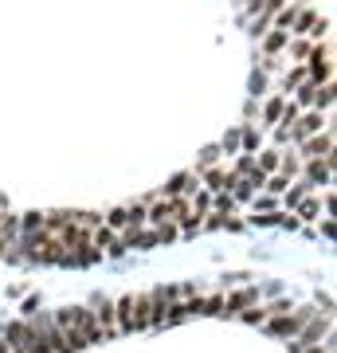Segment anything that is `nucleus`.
<instances>
[{
	"instance_id": "39448f33",
	"label": "nucleus",
	"mask_w": 337,
	"mask_h": 353,
	"mask_svg": "<svg viewBox=\"0 0 337 353\" xmlns=\"http://www.w3.org/2000/svg\"><path fill=\"white\" fill-rule=\"evenodd\" d=\"M255 303H259V290H251V287L236 290V294H224V318L227 314H243V310L255 306Z\"/></svg>"
},
{
	"instance_id": "1a4fd4ad",
	"label": "nucleus",
	"mask_w": 337,
	"mask_h": 353,
	"mask_svg": "<svg viewBox=\"0 0 337 353\" xmlns=\"http://www.w3.org/2000/svg\"><path fill=\"white\" fill-rule=\"evenodd\" d=\"M290 59H298V63H306L310 59V48H314V39H302V36H290Z\"/></svg>"
},
{
	"instance_id": "f8f14e48",
	"label": "nucleus",
	"mask_w": 337,
	"mask_h": 353,
	"mask_svg": "<svg viewBox=\"0 0 337 353\" xmlns=\"http://www.w3.org/2000/svg\"><path fill=\"white\" fill-rule=\"evenodd\" d=\"M302 216H318V201H306V204H302Z\"/></svg>"
},
{
	"instance_id": "423d86ee",
	"label": "nucleus",
	"mask_w": 337,
	"mask_h": 353,
	"mask_svg": "<svg viewBox=\"0 0 337 353\" xmlns=\"http://www.w3.org/2000/svg\"><path fill=\"white\" fill-rule=\"evenodd\" d=\"M287 43H290V36H287V32H278V28H271V32L263 36V55H267V59H275V55H283V51H287Z\"/></svg>"
},
{
	"instance_id": "6e6552de",
	"label": "nucleus",
	"mask_w": 337,
	"mask_h": 353,
	"mask_svg": "<svg viewBox=\"0 0 337 353\" xmlns=\"http://www.w3.org/2000/svg\"><path fill=\"white\" fill-rule=\"evenodd\" d=\"M298 12H302V4H287V8H283V12H278L275 20H271V24H275L278 32H287V36H290V28H294V20H298Z\"/></svg>"
},
{
	"instance_id": "9d476101",
	"label": "nucleus",
	"mask_w": 337,
	"mask_h": 353,
	"mask_svg": "<svg viewBox=\"0 0 337 353\" xmlns=\"http://www.w3.org/2000/svg\"><path fill=\"white\" fill-rule=\"evenodd\" d=\"M302 83H310V71H306V63H298V67H290V71H287V90H290V87H302Z\"/></svg>"
},
{
	"instance_id": "f03ea898",
	"label": "nucleus",
	"mask_w": 337,
	"mask_h": 353,
	"mask_svg": "<svg viewBox=\"0 0 337 353\" xmlns=\"http://www.w3.org/2000/svg\"><path fill=\"white\" fill-rule=\"evenodd\" d=\"M306 71H310V83H318V87H325V83L334 79V43H329V39H318L310 48Z\"/></svg>"
},
{
	"instance_id": "f257e3e1",
	"label": "nucleus",
	"mask_w": 337,
	"mask_h": 353,
	"mask_svg": "<svg viewBox=\"0 0 337 353\" xmlns=\"http://www.w3.org/2000/svg\"><path fill=\"white\" fill-rule=\"evenodd\" d=\"M157 310H161L157 290H150V294H130V299H122V303H114L118 334H134V330L157 326Z\"/></svg>"
},
{
	"instance_id": "7ed1b4c3",
	"label": "nucleus",
	"mask_w": 337,
	"mask_h": 353,
	"mask_svg": "<svg viewBox=\"0 0 337 353\" xmlns=\"http://www.w3.org/2000/svg\"><path fill=\"white\" fill-rule=\"evenodd\" d=\"M302 157H306V161L334 157V130H322V134H314V138L302 141Z\"/></svg>"
},
{
	"instance_id": "20e7f679",
	"label": "nucleus",
	"mask_w": 337,
	"mask_h": 353,
	"mask_svg": "<svg viewBox=\"0 0 337 353\" xmlns=\"http://www.w3.org/2000/svg\"><path fill=\"white\" fill-rule=\"evenodd\" d=\"M306 189H318V185H334V157H318V161H306Z\"/></svg>"
},
{
	"instance_id": "0eeeda50",
	"label": "nucleus",
	"mask_w": 337,
	"mask_h": 353,
	"mask_svg": "<svg viewBox=\"0 0 337 353\" xmlns=\"http://www.w3.org/2000/svg\"><path fill=\"white\" fill-rule=\"evenodd\" d=\"M283 114H287V99H283V94H275V99L263 102V122H267V126L283 122Z\"/></svg>"
},
{
	"instance_id": "9b49d317",
	"label": "nucleus",
	"mask_w": 337,
	"mask_h": 353,
	"mask_svg": "<svg viewBox=\"0 0 337 353\" xmlns=\"http://www.w3.org/2000/svg\"><path fill=\"white\" fill-rule=\"evenodd\" d=\"M239 145H243V130H232V134L224 138V150H227V153H236Z\"/></svg>"
}]
</instances>
